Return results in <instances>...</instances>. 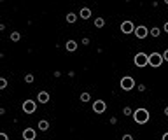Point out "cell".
I'll return each mask as SVG.
<instances>
[{
	"mask_svg": "<svg viewBox=\"0 0 168 140\" xmlns=\"http://www.w3.org/2000/svg\"><path fill=\"white\" fill-rule=\"evenodd\" d=\"M133 119H135L137 124H145V123L151 119L149 110L144 109V107H142V109H135V110H133Z\"/></svg>",
	"mask_w": 168,
	"mask_h": 140,
	"instance_id": "1",
	"label": "cell"
},
{
	"mask_svg": "<svg viewBox=\"0 0 168 140\" xmlns=\"http://www.w3.org/2000/svg\"><path fill=\"white\" fill-rule=\"evenodd\" d=\"M119 86H121V89H124V91H131V89L135 88V79L130 77V75H126V77H123V79H121Z\"/></svg>",
	"mask_w": 168,
	"mask_h": 140,
	"instance_id": "2",
	"label": "cell"
},
{
	"mask_svg": "<svg viewBox=\"0 0 168 140\" xmlns=\"http://www.w3.org/2000/svg\"><path fill=\"white\" fill-rule=\"evenodd\" d=\"M163 56H161V53H152L149 54V65L151 67H161L163 65Z\"/></svg>",
	"mask_w": 168,
	"mask_h": 140,
	"instance_id": "3",
	"label": "cell"
},
{
	"mask_svg": "<svg viewBox=\"0 0 168 140\" xmlns=\"http://www.w3.org/2000/svg\"><path fill=\"white\" fill-rule=\"evenodd\" d=\"M135 65H137V67H145V65H149V54H145V53L135 54Z\"/></svg>",
	"mask_w": 168,
	"mask_h": 140,
	"instance_id": "4",
	"label": "cell"
},
{
	"mask_svg": "<svg viewBox=\"0 0 168 140\" xmlns=\"http://www.w3.org/2000/svg\"><path fill=\"white\" fill-rule=\"evenodd\" d=\"M37 110V103L33 100H25L23 102V112H26V114H33Z\"/></svg>",
	"mask_w": 168,
	"mask_h": 140,
	"instance_id": "5",
	"label": "cell"
},
{
	"mask_svg": "<svg viewBox=\"0 0 168 140\" xmlns=\"http://www.w3.org/2000/svg\"><path fill=\"white\" fill-rule=\"evenodd\" d=\"M133 33L137 35V39H145V37L149 35V28H147V26H144V25H140V26H135Z\"/></svg>",
	"mask_w": 168,
	"mask_h": 140,
	"instance_id": "6",
	"label": "cell"
},
{
	"mask_svg": "<svg viewBox=\"0 0 168 140\" xmlns=\"http://www.w3.org/2000/svg\"><path fill=\"white\" fill-rule=\"evenodd\" d=\"M93 110L96 112V114H103L105 110H107V103L103 100H96L93 103Z\"/></svg>",
	"mask_w": 168,
	"mask_h": 140,
	"instance_id": "7",
	"label": "cell"
},
{
	"mask_svg": "<svg viewBox=\"0 0 168 140\" xmlns=\"http://www.w3.org/2000/svg\"><path fill=\"white\" fill-rule=\"evenodd\" d=\"M133 30H135V25H133L131 21H123V23H121V32H123V33L128 35V33H131Z\"/></svg>",
	"mask_w": 168,
	"mask_h": 140,
	"instance_id": "8",
	"label": "cell"
},
{
	"mask_svg": "<svg viewBox=\"0 0 168 140\" xmlns=\"http://www.w3.org/2000/svg\"><path fill=\"white\" fill-rule=\"evenodd\" d=\"M23 139L25 140H35L37 139L35 130H33V128H26V130H23Z\"/></svg>",
	"mask_w": 168,
	"mask_h": 140,
	"instance_id": "9",
	"label": "cell"
},
{
	"mask_svg": "<svg viewBox=\"0 0 168 140\" xmlns=\"http://www.w3.org/2000/svg\"><path fill=\"white\" fill-rule=\"evenodd\" d=\"M37 98H39L40 103H47V102L51 100V96H49V93H47V91H39Z\"/></svg>",
	"mask_w": 168,
	"mask_h": 140,
	"instance_id": "10",
	"label": "cell"
},
{
	"mask_svg": "<svg viewBox=\"0 0 168 140\" xmlns=\"http://www.w3.org/2000/svg\"><path fill=\"white\" fill-rule=\"evenodd\" d=\"M79 16H81L82 20H89V18H91V11H89L88 7H82V9L79 11Z\"/></svg>",
	"mask_w": 168,
	"mask_h": 140,
	"instance_id": "11",
	"label": "cell"
},
{
	"mask_svg": "<svg viewBox=\"0 0 168 140\" xmlns=\"http://www.w3.org/2000/svg\"><path fill=\"white\" fill-rule=\"evenodd\" d=\"M39 130H40V131H47V130H49V121L40 119L39 121Z\"/></svg>",
	"mask_w": 168,
	"mask_h": 140,
	"instance_id": "12",
	"label": "cell"
},
{
	"mask_svg": "<svg viewBox=\"0 0 168 140\" xmlns=\"http://www.w3.org/2000/svg\"><path fill=\"white\" fill-rule=\"evenodd\" d=\"M65 47H67V51H75V49H77V42L70 39L67 44H65Z\"/></svg>",
	"mask_w": 168,
	"mask_h": 140,
	"instance_id": "13",
	"label": "cell"
},
{
	"mask_svg": "<svg viewBox=\"0 0 168 140\" xmlns=\"http://www.w3.org/2000/svg\"><path fill=\"white\" fill-rule=\"evenodd\" d=\"M65 20H67V23H75V21H77V14H74V12H68V14L65 16Z\"/></svg>",
	"mask_w": 168,
	"mask_h": 140,
	"instance_id": "14",
	"label": "cell"
},
{
	"mask_svg": "<svg viewBox=\"0 0 168 140\" xmlns=\"http://www.w3.org/2000/svg\"><path fill=\"white\" fill-rule=\"evenodd\" d=\"M89 98H91V95H89V93H86V91H84V93H81V96H79V100L84 102V103H86V102H89Z\"/></svg>",
	"mask_w": 168,
	"mask_h": 140,
	"instance_id": "15",
	"label": "cell"
},
{
	"mask_svg": "<svg viewBox=\"0 0 168 140\" xmlns=\"http://www.w3.org/2000/svg\"><path fill=\"white\" fill-rule=\"evenodd\" d=\"M95 26H96V28L105 26V20H103V18H96V20H95Z\"/></svg>",
	"mask_w": 168,
	"mask_h": 140,
	"instance_id": "16",
	"label": "cell"
},
{
	"mask_svg": "<svg viewBox=\"0 0 168 140\" xmlns=\"http://www.w3.org/2000/svg\"><path fill=\"white\" fill-rule=\"evenodd\" d=\"M149 33L152 35V37H159V35H161V30L154 26V28H151V30H149Z\"/></svg>",
	"mask_w": 168,
	"mask_h": 140,
	"instance_id": "17",
	"label": "cell"
},
{
	"mask_svg": "<svg viewBox=\"0 0 168 140\" xmlns=\"http://www.w3.org/2000/svg\"><path fill=\"white\" fill-rule=\"evenodd\" d=\"M11 40H12V42L21 40V33H19V32H12V33H11Z\"/></svg>",
	"mask_w": 168,
	"mask_h": 140,
	"instance_id": "18",
	"label": "cell"
},
{
	"mask_svg": "<svg viewBox=\"0 0 168 140\" xmlns=\"http://www.w3.org/2000/svg\"><path fill=\"white\" fill-rule=\"evenodd\" d=\"M23 79H25V82H28V84H32V82H33V81H35V77H33V75H32V74H26V75H25V77H23Z\"/></svg>",
	"mask_w": 168,
	"mask_h": 140,
	"instance_id": "19",
	"label": "cell"
},
{
	"mask_svg": "<svg viewBox=\"0 0 168 140\" xmlns=\"http://www.w3.org/2000/svg\"><path fill=\"white\" fill-rule=\"evenodd\" d=\"M7 84H9V82H7V79L0 77V89H5V88H7Z\"/></svg>",
	"mask_w": 168,
	"mask_h": 140,
	"instance_id": "20",
	"label": "cell"
},
{
	"mask_svg": "<svg viewBox=\"0 0 168 140\" xmlns=\"http://www.w3.org/2000/svg\"><path fill=\"white\" fill-rule=\"evenodd\" d=\"M123 114H124V116H131V114H133V110H131V107H124V110H123Z\"/></svg>",
	"mask_w": 168,
	"mask_h": 140,
	"instance_id": "21",
	"label": "cell"
},
{
	"mask_svg": "<svg viewBox=\"0 0 168 140\" xmlns=\"http://www.w3.org/2000/svg\"><path fill=\"white\" fill-rule=\"evenodd\" d=\"M121 140H133V137H131L130 133H124V135H123V139Z\"/></svg>",
	"mask_w": 168,
	"mask_h": 140,
	"instance_id": "22",
	"label": "cell"
},
{
	"mask_svg": "<svg viewBox=\"0 0 168 140\" xmlns=\"http://www.w3.org/2000/svg\"><path fill=\"white\" fill-rule=\"evenodd\" d=\"M137 89H138V91H145V89H147V88H145V86H144V84H138V86H137Z\"/></svg>",
	"mask_w": 168,
	"mask_h": 140,
	"instance_id": "23",
	"label": "cell"
},
{
	"mask_svg": "<svg viewBox=\"0 0 168 140\" xmlns=\"http://www.w3.org/2000/svg\"><path fill=\"white\" fill-rule=\"evenodd\" d=\"M0 140H9V137H7V133H0Z\"/></svg>",
	"mask_w": 168,
	"mask_h": 140,
	"instance_id": "24",
	"label": "cell"
},
{
	"mask_svg": "<svg viewBox=\"0 0 168 140\" xmlns=\"http://www.w3.org/2000/svg\"><path fill=\"white\" fill-rule=\"evenodd\" d=\"M161 56H163V60H167V61H168V49H165V53H163Z\"/></svg>",
	"mask_w": 168,
	"mask_h": 140,
	"instance_id": "25",
	"label": "cell"
},
{
	"mask_svg": "<svg viewBox=\"0 0 168 140\" xmlns=\"http://www.w3.org/2000/svg\"><path fill=\"white\" fill-rule=\"evenodd\" d=\"M81 42H82V44H84V46H88V44H89V39H88V37H84V39L81 40Z\"/></svg>",
	"mask_w": 168,
	"mask_h": 140,
	"instance_id": "26",
	"label": "cell"
},
{
	"mask_svg": "<svg viewBox=\"0 0 168 140\" xmlns=\"http://www.w3.org/2000/svg\"><path fill=\"white\" fill-rule=\"evenodd\" d=\"M163 30H165V32H167V33H168V21H167V23H165V25H163Z\"/></svg>",
	"mask_w": 168,
	"mask_h": 140,
	"instance_id": "27",
	"label": "cell"
},
{
	"mask_svg": "<svg viewBox=\"0 0 168 140\" xmlns=\"http://www.w3.org/2000/svg\"><path fill=\"white\" fill-rule=\"evenodd\" d=\"M117 123V118H111V124H116Z\"/></svg>",
	"mask_w": 168,
	"mask_h": 140,
	"instance_id": "28",
	"label": "cell"
},
{
	"mask_svg": "<svg viewBox=\"0 0 168 140\" xmlns=\"http://www.w3.org/2000/svg\"><path fill=\"white\" fill-rule=\"evenodd\" d=\"M161 140H168V131H167V133H163V137H161Z\"/></svg>",
	"mask_w": 168,
	"mask_h": 140,
	"instance_id": "29",
	"label": "cell"
},
{
	"mask_svg": "<svg viewBox=\"0 0 168 140\" xmlns=\"http://www.w3.org/2000/svg\"><path fill=\"white\" fill-rule=\"evenodd\" d=\"M2 114H5V109H4V107H0V116H2Z\"/></svg>",
	"mask_w": 168,
	"mask_h": 140,
	"instance_id": "30",
	"label": "cell"
},
{
	"mask_svg": "<svg viewBox=\"0 0 168 140\" xmlns=\"http://www.w3.org/2000/svg\"><path fill=\"white\" fill-rule=\"evenodd\" d=\"M163 112H165V116H168V107H165V110H163Z\"/></svg>",
	"mask_w": 168,
	"mask_h": 140,
	"instance_id": "31",
	"label": "cell"
}]
</instances>
